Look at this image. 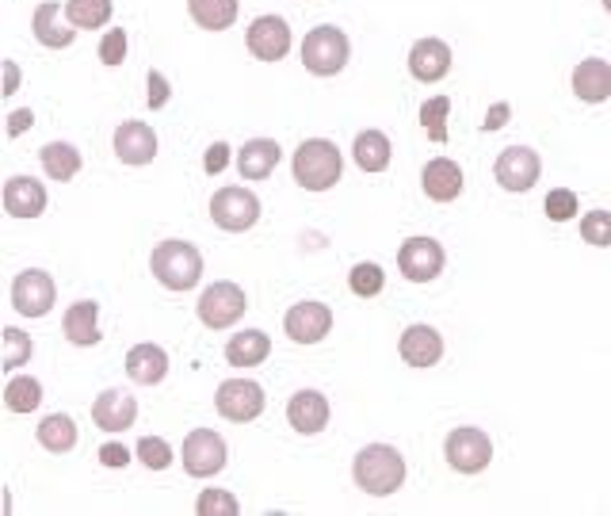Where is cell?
Here are the masks:
<instances>
[{
  "label": "cell",
  "instance_id": "6da1fadb",
  "mask_svg": "<svg viewBox=\"0 0 611 516\" xmlns=\"http://www.w3.org/2000/svg\"><path fill=\"white\" fill-rule=\"evenodd\" d=\"M352 478L364 494L390 497L406 486V455L390 444H367L352 459Z\"/></svg>",
  "mask_w": 611,
  "mask_h": 516
},
{
  "label": "cell",
  "instance_id": "7a4b0ae2",
  "mask_svg": "<svg viewBox=\"0 0 611 516\" xmlns=\"http://www.w3.org/2000/svg\"><path fill=\"white\" fill-rule=\"evenodd\" d=\"M150 272L165 291H192L203 280V253L192 241L169 237L161 245H153L150 253Z\"/></svg>",
  "mask_w": 611,
  "mask_h": 516
},
{
  "label": "cell",
  "instance_id": "3957f363",
  "mask_svg": "<svg viewBox=\"0 0 611 516\" xmlns=\"http://www.w3.org/2000/svg\"><path fill=\"white\" fill-rule=\"evenodd\" d=\"M291 172H295V184L306 188V192H329L344 176V153L329 138H306L295 150Z\"/></svg>",
  "mask_w": 611,
  "mask_h": 516
},
{
  "label": "cell",
  "instance_id": "277c9868",
  "mask_svg": "<svg viewBox=\"0 0 611 516\" xmlns=\"http://www.w3.org/2000/svg\"><path fill=\"white\" fill-rule=\"evenodd\" d=\"M352 58V42L337 23H322L303 39V65L314 77H337Z\"/></svg>",
  "mask_w": 611,
  "mask_h": 516
},
{
  "label": "cell",
  "instance_id": "5b68a950",
  "mask_svg": "<svg viewBox=\"0 0 611 516\" xmlns=\"http://www.w3.org/2000/svg\"><path fill=\"white\" fill-rule=\"evenodd\" d=\"M444 459L451 471L459 475H481L493 459V441H489L486 428H475V425H462V428H451L444 441Z\"/></svg>",
  "mask_w": 611,
  "mask_h": 516
},
{
  "label": "cell",
  "instance_id": "8992f818",
  "mask_svg": "<svg viewBox=\"0 0 611 516\" xmlns=\"http://www.w3.org/2000/svg\"><path fill=\"white\" fill-rule=\"evenodd\" d=\"M211 219L226 234H245V230H253L261 222V200H256V192L237 184L218 188L211 200Z\"/></svg>",
  "mask_w": 611,
  "mask_h": 516
},
{
  "label": "cell",
  "instance_id": "52a82bcc",
  "mask_svg": "<svg viewBox=\"0 0 611 516\" xmlns=\"http://www.w3.org/2000/svg\"><path fill=\"white\" fill-rule=\"evenodd\" d=\"M245 310H248L245 287H237V283H230V280H218L200 295L195 314H200V322L206 330H230V325H237L241 317H245Z\"/></svg>",
  "mask_w": 611,
  "mask_h": 516
},
{
  "label": "cell",
  "instance_id": "ba28073f",
  "mask_svg": "<svg viewBox=\"0 0 611 516\" xmlns=\"http://www.w3.org/2000/svg\"><path fill=\"white\" fill-rule=\"evenodd\" d=\"M180 459H184V471L192 478H214L226 471L230 447L214 428H192V433L184 436V452H180Z\"/></svg>",
  "mask_w": 611,
  "mask_h": 516
},
{
  "label": "cell",
  "instance_id": "9c48e42d",
  "mask_svg": "<svg viewBox=\"0 0 611 516\" xmlns=\"http://www.w3.org/2000/svg\"><path fill=\"white\" fill-rule=\"evenodd\" d=\"M264 406H268V398H264V386L256 383V378H226V383L214 391V409L226 421H234V425L256 421L264 413Z\"/></svg>",
  "mask_w": 611,
  "mask_h": 516
},
{
  "label": "cell",
  "instance_id": "30bf717a",
  "mask_svg": "<svg viewBox=\"0 0 611 516\" xmlns=\"http://www.w3.org/2000/svg\"><path fill=\"white\" fill-rule=\"evenodd\" d=\"M447 264V253L436 237L428 234H417V237H406L398 249V272L406 275L409 283H432L436 275L444 272Z\"/></svg>",
  "mask_w": 611,
  "mask_h": 516
},
{
  "label": "cell",
  "instance_id": "8fae6325",
  "mask_svg": "<svg viewBox=\"0 0 611 516\" xmlns=\"http://www.w3.org/2000/svg\"><path fill=\"white\" fill-rule=\"evenodd\" d=\"M58 303V287L50 280V272L42 269H23L12 280V306L23 317H47Z\"/></svg>",
  "mask_w": 611,
  "mask_h": 516
},
{
  "label": "cell",
  "instance_id": "7c38bea8",
  "mask_svg": "<svg viewBox=\"0 0 611 516\" xmlns=\"http://www.w3.org/2000/svg\"><path fill=\"white\" fill-rule=\"evenodd\" d=\"M539 172H543V161H539V153L531 145H509V150H501V158L493 165L497 184L512 195L531 192L539 184Z\"/></svg>",
  "mask_w": 611,
  "mask_h": 516
},
{
  "label": "cell",
  "instance_id": "4fadbf2b",
  "mask_svg": "<svg viewBox=\"0 0 611 516\" xmlns=\"http://www.w3.org/2000/svg\"><path fill=\"white\" fill-rule=\"evenodd\" d=\"M245 47L256 62H283L291 54V28L283 16H256L245 31Z\"/></svg>",
  "mask_w": 611,
  "mask_h": 516
},
{
  "label": "cell",
  "instance_id": "5bb4252c",
  "mask_svg": "<svg viewBox=\"0 0 611 516\" xmlns=\"http://www.w3.org/2000/svg\"><path fill=\"white\" fill-rule=\"evenodd\" d=\"M283 330L295 344H322L333 330V310L317 299H306V303H295L283 317Z\"/></svg>",
  "mask_w": 611,
  "mask_h": 516
},
{
  "label": "cell",
  "instance_id": "9a60e30c",
  "mask_svg": "<svg viewBox=\"0 0 611 516\" xmlns=\"http://www.w3.org/2000/svg\"><path fill=\"white\" fill-rule=\"evenodd\" d=\"M115 158L131 169H142V165H153L157 158V131L142 119H126V123L115 127Z\"/></svg>",
  "mask_w": 611,
  "mask_h": 516
},
{
  "label": "cell",
  "instance_id": "2e32d148",
  "mask_svg": "<svg viewBox=\"0 0 611 516\" xmlns=\"http://www.w3.org/2000/svg\"><path fill=\"white\" fill-rule=\"evenodd\" d=\"M451 47H447L444 39H417L413 42V50H409V73H413V81H420V84H436V81H444L447 73H451Z\"/></svg>",
  "mask_w": 611,
  "mask_h": 516
},
{
  "label": "cell",
  "instance_id": "e0dca14e",
  "mask_svg": "<svg viewBox=\"0 0 611 516\" xmlns=\"http://www.w3.org/2000/svg\"><path fill=\"white\" fill-rule=\"evenodd\" d=\"M287 421L303 436L325 433V425H329V398L322 391H295L287 402Z\"/></svg>",
  "mask_w": 611,
  "mask_h": 516
},
{
  "label": "cell",
  "instance_id": "ac0fdd59",
  "mask_svg": "<svg viewBox=\"0 0 611 516\" xmlns=\"http://www.w3.org/2000/svg\"><path fill=\"white\" fill-rule=\"evenodd\" d=\"M31 31L47 50H65V47H73V39H77V28L69 23L62 4H54V0H42V4L34 8Z\"/></svg>",
  "mask_w": 611,
  "mask_h": 516
},
{
  "label": "cell",
  "instance_id": "d6986e66",
  "mask_svg": "<svg viewBox=\"0 0 611 516\" xmlns=\"http://www.w3.org/2000/svg\"><path fill=\"white\" fill-rule=\"evenodd\" d=\"M398 352H401V360H406L409 367H436L444 360V337H440V330L417 322V325H409V330L401 333Z\"/></svg>",
  "mask_w": 611,
  "mask_h": 516
},
{
  "label": "cell",
  "instance_id": "ffe728a7",
  "mask_svg": "<svg viewBox=\"0 0 611 516\" xmlns=\"http://www.w3.org/2000/svg\"><path fill=\"white\" fill-rule=\"evenodd\" d=\"M92 421H96V428H103V433H126L138 421V402L126 391L111 386V391H103L92 402Z\"/></svg>",
  "mask_w": 611,
  "mask_h": 516
},
{
  "label": "cell",
  "instance_id": "44dd1931",
  "mask_svg": "<svg viewBox=\"0 0 611 516\" xmlns=\"http://www.w3.org/2000/svg\"><path fill=\"white\" fill-rule=\"evenodd\" d=\"M50 195L34 176H8L4 180V211L12 219H39L47 211Z\"/></svg>",
  "mask_w": 611,
  "mask_h": 516
},
{
  "label": "cell",
  "instance_id": "7402d4cb",
  "mask_svg": "<svg viewBox=\"0 0 611 516\" xmlns=\"http://www.w3.org/2000/svg\"><path fill=\"white\" fill-rule=\"evenodd\" d=\"M283 161V150L275 138H248L237 150V172L241 180H268Z\"/></svg>",
  "mask_w": 611,
  "mask_h": 516
},
{
  "label": "cell",
  "instance_id": "603a6c76",
  "mask_svg": "<svg viewBox=\"0 0 611 516\" xmlns=\"http://www.w3.org/2000/svg\"><path fill=\"white\" fill-rule=\"evenodd\" d=\"M420 188L432 203H455L462 195V169L451 158H436L428 161L420 172Z\"/></svg>",
  "mask_w": 611,
  "mask_h": 516
},
{
  "label": "cell",
  "instance_id": "cb8c5ba5",
  "mask_svg": "<svg viewBox=\"0 0 611 516\" xmlns=\"http://www.w3.org/2000/svg\"><path fill=\"white\" fill-rule=\"evenodd\" d=\"M126 375H131V383H138V386L165 383V375H169V352L161 348V344H153V341L134 344V348L126 352Z\"/></svg>",
  "mask_w": 611,
  "mask_h": 516
},
{
  "label": "cell",
  "instance_id": "d4e9b609",
  "mask_svg": "<svg viewBox=\"0 0 611 516\" xmlns=\"http://www.w3.org/2000/svg\"><path fill=\"white\" fill-rule=\"evenodd\" d=\"M62 330H65V341L77 344V348H96L103 341L100 337V303L96 299H81L65 310L62 317Z\"/></svg>",
  "mask_w": 611,
  "mask_h": 516
},
{
  "label": "cell",
  "instance_id": "484cf974",
  "mask_svg": "<svg viewBox=\"0 0 611 516\" xmlns=\"http://www.w3.org/2000/svg\"><path fill=\"white\" fill-rule=\"evenodd\" d=\"M573 97L581 103H604L611 100V62L604 58H584L573 69Z\"/></svg>",
  "mask_w": 611,
  "mask_h": 516
},
{
  "label": "cell",
  "instance_id": "4316f807",
  "mask_svg": "<svg viewBox=\"0 0 611 516\" xmlns=\"http://www.w3.org/2000/svg\"><path fill=\"white\" fill-rule=\"evenodd\" d=\"M272 356V337L264 330H241L237 337L226 341L230 367H256Z\"/></svg>",
  "mask_w": 611,
  "mask_h": 516
},
{
  "label": "cell",
  "instance_id": "83f0119b",
  "mask_svg": "<svg viewBox=\"0 0 611 516\" xmlns=\"http://www.w3.org/2000/svg\"><path fill=\"white\" fill-rule=\"evenodd\" d=\"M352 158L364 172H386L394 158V145L383 131H359L356 142H352Z\"/></svg>",
  "mask_w": 611,
  "mask_h": 516
},
{
  "label": "cell",
  "instance_id": "f1b7e54d",
  "mask_svg": "<svg viewBox=\"0 0 611 516\" xmlns=\"http://www.w3.org/2000/svg\"><path fill=\"white\" fill-rule=\"evenodd\" d=\"M39 161H42V169H47V176L58 180V184H69L84 165L81 150H77L73 142H47L39 150Z\"/></svg>",
  "mask_w": 611,
  "mask_h": 516
},
{
  "label": "cell",
  "instance_id": "f546056e",
  "mask_svg": "<svg viewBox=\"0 0 611 516\" xmlns=\"http://www.w3.org/2000/svg\"><path fill=\"white\" fill-rule=\"evenodd\" d=\"M34 441L47 447L50 455H65L77 447V425L69 413H50V417L39 421V428H34Z\"/></svg>",
  "mask_w": 611,
  "mask_h": 516
},
{
  "label": "cell",
  "instance_id": "4dcf8cb0",
  "mask_svg": "<svg viewBox=\"0 0 611 516\" xmlns=\"http://www.w3.org/2000/svg\"><path fill=\"white\" fill-rule=\"evenodd\" d=\"M187 12H192V20L200 23L203 31H230L237 23V12L241 4L237 0H187Z\"/></svg>",
  "mask_w": 611,
  "mask_h": 516
},
{
  "label": "cell",
  "instance_id": "1f68e13d",
  "mask_svg": "<svg viewBox=\"0 0 611 516\" xmlns=\"http://www.w3.org/2000/svg\"><path fill=\"white\" fill-rule=\"evenodd\" d=\"M65 16L77 31H100L115 16V0H65Z\"/></svg>",
  "mask_w": 611,
  "mask_h": 516
},
{
  "label": "cell",
  "instance_id": "d6a6232c",
  "mask_svg": "<svg viewBox=\"0 0 611 516\" xmlns=\"http://www.w3.org/2000/svg\"><path fill=\"white\" fill-rule=\"evenodd\" d=\"M4 406L12 413H34L42 406V383L34 375H16L4 383Z\"/></svg>",
  "mask_w": 611,
  "mask_h": 516
},
{
  "label": "cell",
  "instance_id": "836d02e7",
  "mask_svg": "<svg viewBox=\"0 0 611 516\" xmlns=\"http://www.w3.org/2000/svg\"><path fill=\"white\" fill-rule=\"evenodd\" d=\"M348 287L356 299H375V295H383V287H386V272L378 269L375 261H359V264H352V272H348Z\"/></svg>",
  "mask_w": 611,
  "mask_h": 516
},
{
  "label": "cell",
  "instance_id": "e575fe53",
  "mask_svg": "<svg viewBox=\"0 0 611 516\" xmlns=\"http://www.w3.org/2000/svg\"><path fill=\"white\" fill-rule=\"evenodd\" d=\"M31 356H34V341L23 330H16V325H4V352H0L4 372H20L23 364H31Z\"/></svg>",
  "mask_w": 611,
  "mask_h": 516
},
{
  "label": "cell",
  "instance_id": "d590c367",
  "mask_svg": "<svg viewBox=\"0 0 611 516\" xmlns=\"http://www.w3.org/2000/svg\"><path fill=\"white\" fill-rule=\"evenodd\" d=\"M447 111H451V100L447 97H432L420 103V127H425V134L432 138L436 145L447 142Z\"/></svg>",
  "mask_w": 611,
  "mask_h": 516
},
{
  "label": "cell",
  "instance_id": "8d00e7d4",
  "mask_svg": "<svg viewBox=\"0 0 611 516\" xmlns=\"http://www.w3.org/2000/svg\"><path fill=\"white\" fill-rule=\"evenodd\" d=\"M134 455L150 471H169L172 459H176V455H172V444L161 441V436H142V441H138V447H134Z\"/></svg>",
  "mask_w": 611,
  "mask_h": 516
},
{
  "label": "cell",
  "instance_id": "74e56055",
  "mask_svg": "<svg viewBox=\"0 0 611 516\" xmlns=\"http://www.w3.org/2000/svg\"><path fill=\"white\" fill-rule=\"evenodd\" d=\"M195 513L200 516H237L241 502L230 489H203L200 502H195Z\"/></svg>",
  "mask_w": 611,
  "mask_h": 516
},
{
  "label": "cell",
  "instance_id": "f35d334b",
  "mask_svg": "<svg viewBox=\"0 0 611 516\" xmlns=\"http://www.w3.org/2000/svg\"><path fill=\"white\" fill-rule=\"evenodd\" d=\"M581 237L597 249H611V211L581 214Z\"/></svg>",
  "mask_w": 611,
  "mask_h": 516
},
{
  "label": "cell",
  "instance_id": "ab89813d",
  "mask_svg": "<svg viewBox=\"0 0 611 516\" xmlns=\"http://www.w3.org/2000/svg\"><path fill=\"white\" fill-rule=\"evenodd\" d=\"M547 219L550 222H570V219H578V211H581V203H578V195L570 192V188H550V195H547Z\"/></svg>",
  "mask_w": 611,
  "mask_h": 516
},
{
  "label": "cell",
  "instance_id": "60d3db41",
  "mask_svg": "<svg viewBox=\"0 0 611 516\" xmlns=\"http://www.w3.org/2000/svg\"><path fill=\"white\" fill-rule=\"evenodd\" d=\"M126 50H131V39H126L123 28L108 31L100 39V62L103 65H123L126 62Z\"/></svg>",
  "mask_w": 611,
  "mask_h": 516
},
{
  "label": "cell",
  "instance_id": "b9f144b4",
  "mask_svg": "<svg viewBox=\"0 0 611 516\" xmlns=\"http://www.w3.org/2000/svg\"><path fill=\"white\" fill-rule=\"evenodd\" d=\"M145 84H150V97H145V100H150V108H153V111H161V108H165V103L172 100L169 77L161 73V69H150V77H145Z\"/></svg>",
  "mask_w": 611,
  "mask_h": 516
},
{
  "label": "cell",
  "instance_id": "7bdbcfd3",
  "mask_svg": "<svg viewBox=\"0 0 611 516\" xmlns=\"http://www.w3.org/2000/svg\"><path fill=\"white\" fill-rule=\"evenodd\" d=\"M96 455H100V463L108 471H126V467H131V447H126V444H103Z\"/></svg>",
  "mask_w": 611,
  "mask_h": 516
},
{
  "label": "cell",
  "instance_id": "ee69618b",
  "mask_svg": "<svg viewBox=\"0 0 611 516\" xmlns=\"http://www.w3.org/2000/svg\"><path fill=\"white\" fill-rule=\"evenodd\" d=\"M230 142H214L211 150L203 153V169H206V176H218V172H226L230 165Z\"/></svg>",
  "mask_w": 611,
  "mask_h": 516
},
{
  "label": "cell",
  "instance_id": "f6af8a7d",
  "mask_svg": "<svg viewBox=\"0 0 611 516\" xmlns=\"http://www.w3.org/2000/svg\"><path fill=\"white\" fill-rule=\"evenodd\" d=\"M34 127V111L31 108H20V111H8V138H20L23 131Z\"/></svg>",
  "mask_w": 611,
  "mask_h": 516
},
{
  "label": "cell",
  "instance_id": "bcb514c9",
  "mask_svg": "<svg viewBox=\"0 0 611 516\" xmlns=\"http://www.w3.org/2000/svg\"><path fill=\"white\" fill-rule=\"evenodd\" d=\"M509 115H512V103H493V108L486 111V123H481V131H501L505 123H509Z\"/></svg>",
  "mask_w": 611,
  "mask_h": 516
},
{
  "label": "cell",
  "instance_id": "7dc6e473",
  "mask_svg": "<svg viewBox=\"0 0 611 516\" xmlns=\"http://www.w3.org/2000/svg\"><path fill=\"white\" fill-rule=\"evenodd\" d=\"M12 92H20V65L8 58L4 62V92H0V97H12Z\"/></svg>",
  "mask_w": 611,
  "mask_h": 516
},
{
  "label": "cell",
  "instance_id": "c3c4849f",
  "mask_svg": "<svg viewBox=\"0 0 611 516\" xmlns=\"http://www.w3.org/2000/svg\"><path fill=\"white\" fill-rule=\"evenodd\" d=\"M604 8H608V12H611V0H604Z\"/></svg>",
  "mask_w": 611,
  "mask_h": 516
}]
</instances>
